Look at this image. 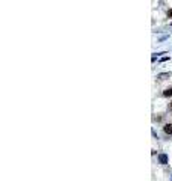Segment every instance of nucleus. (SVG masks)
<instances>
[{"instance_id":"nucleus-6","label":"nucleus","mask_w":172,"mask_h":181,"mask_svg":"<svg viewBox=\"0 0 172 181\" xmlns=\"http://www.w3.org/2000/svg\"><path fill=\"white\" fill-rule=\"evenodd\" d=\"M168 109H169V112H172V101L169 103V106H168Z\"/></svg>"},{"instance_id":"nucleus-2","label":"nucleus","mask_w":172,"mask_h":181,"mask_svg":"<svg viewBox=\"0 0 172 181\" xmlns=\"http://www.w3.org/2000/svg\"><path fill=\"white\" fill-rule=\"evenodd\" d=\"M159 161L162 163V165H165V163H168V157H166L165 154H162V155H159Z\"/></svg>"},{"instance_id":"nucleus-3","label":"nucleus","mask_w":172,"mask_h":181,"mask_svg":"<svg viewBox=\"0 0 172 181\" xmlns=\"http://www.w3.org/2000/svg\"><path fill=\"white\" fill-rule=\"evenodd\" d=\"M163 95H165V97H172V87H169V89H166V91L163 92Z\"/></svg>"},{"instance_id":"nucleus-1","label":"nucleus","mask_w":172,"mask_h":181,"mask_svg":"<svg viewBox=\"0 0 172 181\" xmlns=\"http://www.w3.org/2000/svg\"><path fill=\"white\" fill-rule=\"evenodd\" d=\"M163 130H165V133L166 134H172V124H165V127H163Z\"/></svg>"},{"instance_id":"nucleus-4","label":"nucleus","mask_w":172,"mask_h":181,"mask_svg":"<svg viewBox=\"0 0 172 181\" xmlns=\"http://www.w3.org/2000/svg\"><path fill=\"white\" fill-rule=\"evenodd\" d=\"M169 75H171V74H160V75H159V79H160V80H165V79H168Z\"/></svg>"},{"instance_id":"nucleus-5","label":"nucleus","mask_w":172,"mask_h":181,"mask_svg":"<svg viewBox=\"0 0 172 181\" xmlns=\"http://www.w3.org/2000/svg\"><path fill=\"white\" fill-rule=\"evenodd\" d=\"M168 17H169V18H172V9L168 11Z\"/></svg>"}]
</instances>
